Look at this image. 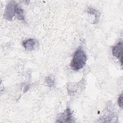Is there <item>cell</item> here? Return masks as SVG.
I'll return each instance as SVG.
<instances>
[{"label":"cell","instance_id":"obj_1","mask_svg":"<svg viewBox=\"0 0 123 123\" xmlns=\"http://www.w3.org/2000/svg\"><path fill=\"white\" fill-rule=\"evenodd\" d=\"M87 57L83 49L79 47L74 52L70 64L71 68L75 71L83 68L86 63Z\"/></svg>","mask_w":123,"mask_h":123},{"label":"cell","instance_id":"obj_5","mask_svg":"<svg viewBox=\"0 0 123 123\" xmlns=\"http://www.w3.org/2000/svg\"><path fill=\"white\" fill-rule=\"evenodd\" d=\"M22 45L25 50L31 51L35 49L37 46V41L35 39L29 38L24 40L22 42Z\"/></svg>","mask_w":123,"mask_h":123},{"label":"cell","instance_id":"obj_7","mask_svg":"<svg viewBox=\"0 0 123 123\" xmlns=\"http://www.w3.org/2000/svg\"><path fill=\"white\" fill-rule=\"evenodd\" d=\"M87 12L91 14L95 15L94 16L95 17V20L94 22V24L97 23L99 21V17H100V13L98 11H97L96 10H95V9L90 8V7H89L88 8Z\"/></svg>","mask_w":123,"mask_h":123},{"label":"cell","instance_id":"obj_3","mask_svg":"<svg viewBox=\"0 0 123 123\" xmlns=\"http://www.w3.org/2000/svg\"><path fill=\"white\" fill-rule=\"evenodd\" d=\"M123 41H121L113 46L112 48V55L119 60L122 66L123 65Z\"/></svg>","mask_w":123,"mask_h":123},{"label":"cell","instance_id":"obj_6","mask_svg":"<svg viewBox=\"0 0 123 123\" xmlns=\"http://www.w3.org/2000/svg\"><path fill=\"white\" fill-rule=\"evenodd\" d=\"M15 15L16 17L20 20H25V15L23 9L16 3L15 6Z\"/></svg>","mask_w":123,"mask_h":123},{"label":"cell","instance_id":"obj_9","mask_svg":"<svg viewBox=\"0 0 123 123\" xmlns=\"http://www.w3.org/2000/svg\"><path fill=\"white\" fill-rule=\"evenodd\" d=\"M118 105L119 106V107L121 108H123V94L122 93L119 97L118 98Z\"/></svg>","mask_w":123,"mask_h":123},{"label":"cell","instance_id":"obj_8","mask_svg":"<svg viewBox=\"0 0 123 123\" xmlns=\"http://www.w3.org/2000/svg\"><path fill=\"white\" fill-rule=\"evenodd\" d=\"M45 81L47 85L49 86H54V79L53 76H51V75H49L46 77Z\"/></svg>","mask_w":123,"mask_h":123},{"label":"cell","instance_id":"obj_4","mask_svg":"<svg viewBox=\"0 0 123 123\" xmlns=\"http://www.w3.org/2000/svg\"><path fill=\"white\" fill-rule=\"evenodd\" d=\"M73 113L70 109L67 108L65 111L59 116L56 122L58 123H68L73 122Z\"/></svg>","mask_w":123,"mask_h":123},{"label":"cell","instance_id":"obj_2","mask_svg":"<svg viewBox=\"0 0 123 123\" xmlns=\"http://www.w3.org/2000/svg\"><path fill=\"white\" fill-rule=\"evenodd\" d=\"M16 3L15 1H10L7 5L4 14V18L7 20L12 21V18L15 15V6Z\"/></svg>","mask_w":123,"mask_h":123}]
</instances>
